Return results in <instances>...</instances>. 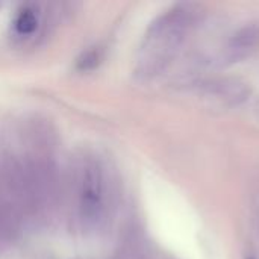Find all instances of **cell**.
<instances>
[{"label": "cell", "mask_w": 259, "mask_h": 259, "mask_svg": "<svg viewBox=\"0 0 259 259\" xmlns=\"http://www.w3.org/2000/svg\"><path fill=\"white\" fill-rule=\"evenodd\" d=\"M191 26V12L185 8H175L159 17L149 29L141 56L140 73L153 76L164 70L175 58Z\"/></svg>", "instance_id": "1"}, {"label": "cell", "mask_w": 259, "mask_h": 259, "mask_svg": "<svg viewBox=\"0 0 259 259\" xmlns=\"http://www.w3.org/2000/svg\"><path fill=\"white\" fill-rule=\"evenodd\" d=\"M259 49V26L246 24L240 27L228 41L225 59L231 64L250 58Z\"/></svg>", "instance_id": "2"}, {"label": "cell", "mask_w": 259, "mask_h": 259, "mask_svg": "<svg viewBox=\"0 0 259 259\" xmlns=\"http://www.w3.org/2000/svg\"><path fill=\"white\" fill-rule=\"evenodd\" d=\"M38 27V15L35 9L32 8H23L15 20H14V29L20 36H29L32 35Z\"/></svg>", "instance_id": "3"}]
</instances>
